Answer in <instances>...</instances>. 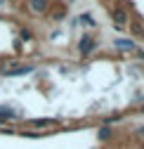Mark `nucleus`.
<instances>
[{"mask_svg":"<svg viewBox=\"0 0 144 149\" xmlns=\"http://www.w3.org/2000/svg\"><path fill=\"white\" fill-rule=\"evenodd\" d=\"M116 47H120V50H135V43L132 40H116Z\"/></svg>","mask_w":144,"mask_h":149,"instance_id":"nucleus-4","label":"nucleus"},{"mask_svg":"<svg viewBox=\"0 0 144 149\" xmlns=\"http://www.w3.org/2000/svg\"><path fill=\"white\" fill-rule=\"evenodd\" d=\"M28 71H33V66H14V69H10L5 73L7 76H21V73H28Z\"/></svg>","mask_w":144,"mask_h":149,"instance_id":"nucleus-3","label":"nucleus"},{"mask_svg":"<svg viewBox=\"0 0 144 149\" xmlns=\"http://www.w3.org/2000/svg\"><path fill=\"white\" fill-rule=\"evenodd\" d=\"M114 19H116V22H120V24H125V22H128V17H125V12H123V10H116V12H114Z\"/></svg>","mask_w":144,"mask_h":149,"instance_id":"nucleus-5","label":"nucleus"},{"mask_svg":"<svg viewBox=\"0 0 144 149\" xmlns=\"http://www.w3.org/2000/svg\"><path fill=\"white\" fill-rule=\"evenodd\" d=\"M92 50H95V40L90 38V36H83V40H80V52H83V54H90Z\"/></svg>","mask_w":144,"mask_h":149,"instance_id":"nucleus-2","label":"nucleus"},{"mask_svg":"<svg viewBox=\"0 0 144 149\" xmlns=\"http://www.w3.org/2000/svg\"><path fill=\"white\" fill-rule=\"evenodd\" d=\"M28 7L35 14H45L47 12V0H28Z\"/></svg>","mask_w":144,"mask_h":149,"instance_id":"nucleus-1","label":"nucleus"},{"mask_svg":"<svg viewBox=\"0 0 144 149\" xmlns=\"http://www.w3.org/2000/svg\"><path fill=\"white\" fill-rule=\"evenodd\" d=\"M0 116H14V111H10L7 107H0Z\"/></svg>","mask_w":144,"mask_h":149,"instance_id":"nucleus-6","label":"nucleus"}]
</instances>
